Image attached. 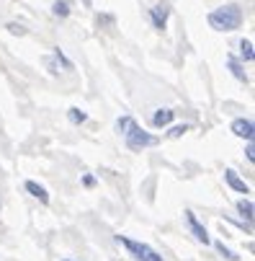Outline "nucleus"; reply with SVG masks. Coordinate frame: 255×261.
<instances>
[{"mask_svg": "<svg viewBox=\"0 0 255 261\" xmlns=\"http://www.w3.org/2000/svg\"><path fill=\"white\" fill-rule=\"evenodd\" d=\"M242 23V11L237 6H222L209 13V26L216 31H235Z\"/></svg>", "mask_w": 255, "mask_h": 261, "instance_id": "1", "label": "nucleus"}, {"mask_svg": "<svg viewBox=\"0 0 255 261\" xmlns=\"http://www.w3.org/2000/svg\"><path fill=\"white\" fill-rule=\"evenodd\" d=\"M119 243H121L137 261H163V256H160L155 248H150L147 243H139V241H132V238H124V236H119Z\"/></svg>", "mask_w": 255, "mask_h": 261, "instance_id": "2", "label": "nucleus"}, {"mask_svg": "<svg viewBox=\"0 0 255 261\" xmlns=\"http://www.w3.org/2000/svg\"><path fill=\"white\" fill-rule=\"evenodd\" d=\"M124 137H126V145L132 147V150H142V147H150V145H155L157 140L152 137V135H147L144 129H139L134 122L126 127V132H124Z\"/></svg>", "mask_w": 255, "mask_h": 261, "instance_id": "3", "label": "nucleus"}, {"mask_svg": "<svg viewBox=\"0 0 255 261\" xmlns=\"http://www.w3.org/2000/svg\"><path fill=\"white\" fill-rule=\"evenodd\" d=\"M232 132H235L237 137H245V140L250 142V140H252L255 127H252V122H250V119H235V122H232Z\"/></svg>", "mask_w": 255, "mask_h": 261, "instance_id": "4", "label": "nucleus"}, {"mask_svg": "<svg viewBox=\"0 0 255 261\" xmlns=\"http://www.w3.org/2000/svg\"><path fill=\"white\" fill-rule=\"evenodd\" d=\"M186 222H188V228L194 230V236L201 241V243H209V236H206V228L201 225V222L196 220V215L194 212H186Z\"/></svg>", "mask_w": 255, "mask_h": 261, "instance_id": "5", "label": "nucleus"}, {"mask_svg": "<svg viewBox=\"0 0 255 261\" xmlns=\"http://www.w3.org/2000/svg\"><path fill=\"white\" fill-rule=\"evenodd\" d=\"M150 16H152V23H155V29H165V23H168V6L165 3H157L152 11H150Z\"/></svg>", "mask_w": 255, "mask_h": 261, "instance_id": "6", "label": "nucleus"}, {"mask_svg": "<svg viewBox=\"0 0 255 261\" xmlns=\"http://www.w3.org/2000/svg\"><path fill=\"white\" fill-rule=\"evenodd\" d=\"M26 192H28L31 197H36V199H39L42 204H47V202H49V194H47V189H44L42 184H36V181H26Z\"/></svg>", "mask_w": 255, "mask_h": 261, "instance_id": "7", "label": "nucleus"}, {"mask_svg": "<svg viewBox=\"0 0 255 261\" xmlns=\"http://www.w3.org/2000/svg\"><path fill=\"white\" fill-rule=\"evenodd\" d=\"M225 178H227V184L232 186L235 192H240V194H247V184H245V181H242V178H240V176L232 171V168H227V171H225Z\"/></svg>", "mask_w": 255, "mask_h": 261, "instance_id": "8", "label": "nucleus"}, {"mask_svg": "<svg viewBox=\"0 0 255 261\" xmlns=\"http://www.w3.org/2000/svg\"><path fill=\"white\" fill-rule=\"evenodd\" d=\"M173 122V111L170 109H157V114L152 117V124L155 127H165V124H170Z\"/></svg>", "mask_w": 255, "mask_h": 261, "instance_id": "9", "label": "nucleus"}, {"mask_svg": "<svg viewBox=\"0 0 255 261\" xmlns=\"http://www.w3.org/2000/svg\"><path fill=\"white\" fill-rule=\"evenodd\" d=\"M227 62H230V70H232V75H235L237 81H247V75H245V70H242V65H240V62H237L235 57H230Z\"/></svg>", "mask_w": 255, "mask_h": 261, "instance_id": "10", "label": "nucleus"}, {"mask_svg": "<svg viewBox=\"0 0 255 261\" xmlns=\"http://www.w3.org/2000/svg\"><path fill=\"white\" fill-rule=\"evenodd\" d=\"M240 57L247 60V62L255 57V52H252V42H250V39H242V42H240Z\"/></svg>", "mask_w": 255, "mask_h": 261, "instance_id": "11", "label": "nucleus"}, {"mask_svg": "<svg viewBox=\"0 0 255 261\" xmlns=\"http://www.w3.org/2000/svg\"><path fill=\"white\" fill-rule=\"evenodd\" d=\"M54 16H59V18H67L70 16V6H67V0H54Z\"/></svg>", "mask_w": 255, "mask_h": 261, "instance_id": "12", "label": "nucleus"}, {"mask_svg": "<svg viewBox=\"0 0 255 261\" xmlns=\"http://www.w3.org/2000/svg\"><path fill=\"white\" fill-rule=\"evenodd\" d=\"M237 210H240V215H242V217H245L247 222L252 220V212H255V210H252V202L242 199V202H237Z\"/></svg>", "mask_w": 255, "mask_h": 261, "instance_id": "13", "label": "nucleus"}, {"mask_svg": "<svg viewBox=\"0 0 255 261\" xmlns=\"http://www.w3.org/2000/svg\"><path fill=\"white\" fill-rule=\"evenodd\" d=\"M67 117H70L72 124H83V122L88 119V114H85V111H80V109H70V111H67Z\"/></svg>", "mask_w": 255, "mask_h": 261, "instance_id": "14", "label": "nucleus"}, {"mask_svg": "<svg viewBox=\"0 0 255 261\" xmlns=\"http://www.w3.org/2000/svg\"><path fill=\"white\" fill-rule=\"evenodd\" d=\"M216 251H219V253H222L225 258H230V261H237V258H240L237 253H232L230 248H225V243H216Z\"/></svg>", "mask_w": 255, "mask_h": 261, "instance_id": "15", "label": "nucleus"}, {"mask_svg": "<svg viewBox=\"0 0 255 261\" xmlns=\"http://www.w3.org/2000/svg\"><path fill=\"white\" fill-rule=\"evenodd\" d=\"M183 132H188V127H186V124H178V127H173V129L168 132V137H180Z\"/></svg>", "mask_w": 255, "mask_h": 261, "instance_id": "16", "label": "nucleus"}, {"mask_svg": "<svg viewBox=\"0 0 255 261\" xmlns=\"http://www.w3.org/2000/svg\"><path fill=\"white\" fill-rule=\"evenodd\" d=\"M8 31H11V34H18V36H21V34H26V29H23V26H18V23H8Z\"/></svg>", "mask_w": 255, "mask_h": 261, "instance_id": "17", "label": "nucleus"}, {"mask_svg": "<svg viewBox=\"0 0 255 261\" xmlns=\"http://www.w3.org/2000/svg\"><path fill=\"white\" fill-rule=\"evenodd\" d=\"M129 124H132V119H129V117H124V119H119V124H116V127H119V132H126V127H129Z\"/></svg>", "mask_w": 255, "mask_h": 261, "instance_id": "18", "label": "nucleus"}, {"mask_svg": "<svg viewBox=\"0 0 255 261\" xmlns=\"http://www.w3.org/2000/svg\"><path fill=\"white\" fill-rule=\"evenodd\" d=\"M245 153H247V161H255V147H252V140L247 142V150H245Z\"/></svg>", "mask_w": 255, "mask_h": 261, "instance_id": "19", "label": "nucleus"}, {"mask_svg": "<svg viewBox=\"0 0 255 261\" xmlns=\"http://www.w3.org/2000/svg\"><path fill=\"white\" fill-rule=\"evenodd\" d=\"M83 3H85V6H88V8H90V6H93V0H83Z\"/></svg>", "mask_w": 255, "mask_h": 261, "instance_id": "20", "label": "nucleus"}]
</instances>
